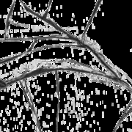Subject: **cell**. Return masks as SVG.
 <instances>
[{
    "instance_id": "7",
    "label": "cell",
    "mask_w": 132,
    "mask_h": 132,
    "mask_svg": "<svg viewBox=\"0 0 132 132\" xmlns=\"http://www.w3.org/2000/svg\"><path fill=\"white\" fill-rule=\"evenodd\" d=\"M66 46H81L83 45L80 42L71 38H65L52 37V38H42V39H35L32 48L30 51H35V50L46 48Z\"/></svg>"
},
{
    "instance_id": "9",
    "label": "cell",
    "mask_w": 132,
    "mask_h": 132,
    "mask_svg": "<svg viewBox=\"0 0 132 132\" xmlns=\"http://www.w3.org/2000/svg\"><path fill=\"white\" fill-rule=\"evenodd\" d=\"M114 132H132V109L122 119Z\"/></svg>"
},
{
    "instance_id": "3",
    "label": "cell",
    "mask_w": 132,
    "mask_h": 132,
    "mask_svg": "<svg viewBox=\"0 0 132 132\" xmlns=\"http://www.w3.org/2000/svg\"><path fill=\"white\" fill-rule=\"evenodd\" d=\"M0 132H40L23 79L0 87Z\"/></svg>"
},
{
    "instance_id": "2",
    "label": "cell",
    "mask_w": 132,
    "mask_h": 132,
    "mask_svg": "<svg viewBox=\"0 0 132 132\" xmlns=\"http://www.w3.org/2000/svg\"><path fill=\"white\" fill-rule=\"evenodd\" d=\"M50 70H74L118 79L90 48L66 46L29 51L0 63V82L6 85L39 71Z\"/></svg>"
},
{
    "instance_id": "6",
    "label": "cell",
    "mask_w": 132,
    "mask_h": 132,
    "mask_svg": "<svg viewBox=\"0 0 132 132\" xmlns=\"http://www.w3.org/2000/svg\"><path fill=\"white\" fill-rule=\"evenodd\" d=\"M99 2L94 0L87 4L62 5L51 1L45 19L82 44Z\"/></svg>"
},
{
    "instance_id": "8",
    "label": "cell",
    "mask_w": 132,
    "mask_h": 132,
    "mask_svg": "<svg viewBox=\"0 0 132 132\" xmlns=\"http://www.w3.org/2000/svg\"><path fill=\"white\" fill-rule=\"evenodd\" d=\"M21 1L27 9H28L32 13L37 15L43 19H45V16L47 13L48 8L51 5V1H48L47 2H40V3L27 2L23 0Z\"/></svg>"
},
{
    "instance_id": "5",
    "label": "cell",
    "mask_w": 132,
    "mask_h": 132,
    "mask_svg": "<svg viewBox=\"0 0 132 132\" xmlns=\"http://www.w3.org/2000/svg\"><path fill=\"white\" fill-rule=\"evenodd\" d=\"M52 37L71 38L45 19L30 12L21 0L15 1L7 21L5 40H22Z\"/></svg>"
},
{
    "instance_id": "4",
    "label": "cell",
    "mask_w": 132,
    "mask_h": 132,
    "mask_svg": "<svg viewBox=\"0 0 132 132\" xmlns=\"http://www.w3.org/2000/svg\"><path fill=\"white\" fill-rule=\"evenodd\" d=\"M40 132H57L59 86L57 71H42L22 78Z\"/></svg>"
},
{
    "instance_id": "1",
    "label": "cell",
    "mask_w": 132,
    "mask_h": 132,
    "mask_svg": "<svg viewBox=\"0 0 132 132\" xmlns=\"http://www.w3.org/2000/svg\"><path fill=\"white\" fill-rule=\"evenodd\" d=\"M57 132H114L132 109V90L104 74L57 70Z\"/></svg>"
}]
</instances>
